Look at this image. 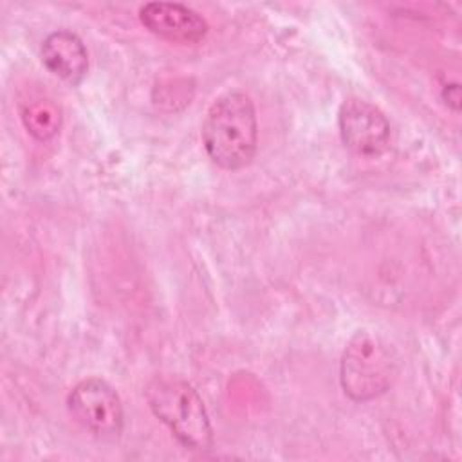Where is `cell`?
<instances>
[{"mask_svg":"<svg viewBox=\"0 0 462 462\" xmlns=\"http://www.w3.org/2000/svg\"><path fill=\"white\" fill-rule=\"evenodd\" d=\"M202 143L217 166L224 170L247 166L258 143V123L251 97L238 90L218 96L206 112Z\"/></svg>","mask_w":462,"mask_h":462,"instance_id":"cell-1","label":"cell"},{"mask_svg":"<svg viewBox=\"0 0 462 462\" xmlns=\"http://www.w3.org/2000/svg\"><path fill=\"white\" fill-rule=\"evenodd\" d=\"M153 415L188 449L206 451L213 444V430L197 390L175 375H155L144 390Z\"/></svg>","mask_w":462,"mask_h":462,"instance_id":"cell-2","label":"cell"},{"mask_svg":"<svg viewBox=\"0 0 462 462\" xmlns=\"http://www.w3.org/2000/svg\"><path fill=\"white\" fill-rule=\"evenodd\" d=\"M399 374V357L393 346L375 332L359 330L348 341L339 379L345 393L359 402L384 393Z\"/></svg>","mask_w":462,"mask_h":462,"instance_id":"cell-3","label":"cell"},{"mask_svg":"<svg viewBox=\"0 0 462 462\" xmlns=\"http://www.w3.org/2000/svg\"><path fill=\"white\" fill-rule=\"evenodd\" d=\"M70 415L101 440H116L123 431V406L117 392L99 377L79 381L67 397Z\"/></svg>","mask_w":462,"mask_h":462,"instance_id":"cell-4","label":"cell"},{"mask_svg":"<svg viewBox=\"0 0 462 462\" xmlns=\"http://www.w3.org/2000/svg\"><path fill=\"white\" fill-rule=\"evenodd\" d=\"M339 134L343 144L363 157L381 155L390 143V123L368 101L350 97L339 108Z\"/></svg>","mask_w":462,"mask_h":462,"instance_id":"cell-5","label":"cell"},{"mask_svg":"<svg viewBox=\"0 0 462 462\" xmlns=\"http://www.w3.org/2000/svg\"><path fill=\"white\" fill-rule=\"evenodd\" d=\"M139 20L150 32L173 43H197L208 34L204 16L179 2H148L139 9Z\"/></svg>","mask_w":462,"mask_h":462,"instance_id":"cell-6","label":"cell"},{"mask_svg":"<svg viewBox=\"0 0 462 462\" xmlns=\"http://www.w3.org/2000/svg\"><path fill=\"white\" fill-rule=\"evenodd\" d=\"M42 61L58 78L76 85L88 69L83 42L70 31H54L42 43Z\"/></svg>","mask_w":462,"mask_h":462,"instance_id":"cell-7","label":"cell"}]
</instances>
